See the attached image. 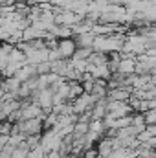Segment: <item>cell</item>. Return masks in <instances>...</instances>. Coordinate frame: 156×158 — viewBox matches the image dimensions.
<instances>
[{"label":"cell","mask_w":156,"mask_h":158,"mask_svg":"<svg viewBox=\"0 0 156 158\" xmlns=\"http://www.w3.org/2000/svg\"><path fill=\"white\" fill-rule=\"evenodd\" d=\"M117 70L119 72H132L134 70V63L132 61H123L121 66H117Z\"/></svg>","instance_id":"6da1fadb"}]
</instances>
